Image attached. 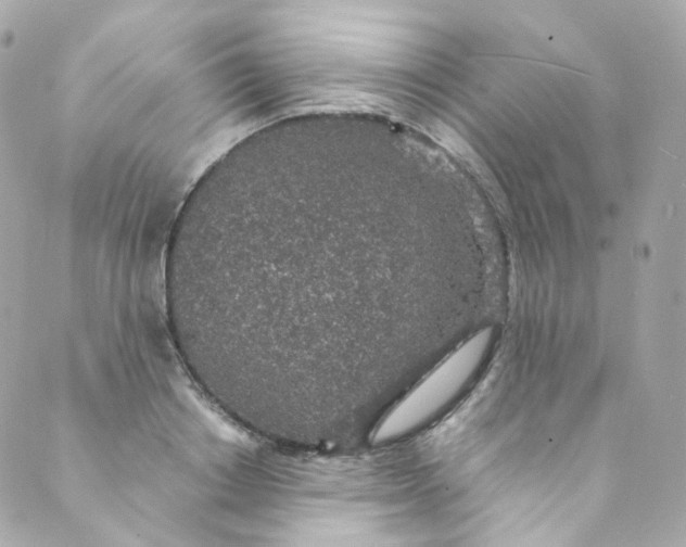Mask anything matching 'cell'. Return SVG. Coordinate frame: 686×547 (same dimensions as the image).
<instances>
[{"mask_svg": "<svg viewBox=\"0 0 686 547\" xmlns=\"http://www.w3.org/2000/svg\"><path fill=\"white\" fill-rule=\"evenodd\" d=\"M492 338L490 329L482 330L441 361L386 412L371 434L372 442L405 435L442 410L478 371Z\"/></svg>", "mask_w": 686, "mask_h": 547, "instance_id": "cell-1", "label": "cell"}]
</instances>
